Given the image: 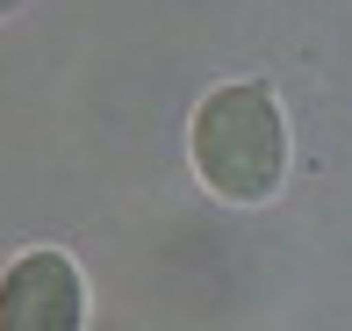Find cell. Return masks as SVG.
<instances>
[{"instance_id":"cell-3","label":"cell","mask_w":352,"mask_h":331,"mask_svg":"<svg viewBox=\"0 0 352 331\" xmlns=\"http://www.w3.org/2000/svg\"><path fill=\"white\" fill-rule=\"evenodd\" d=\"M14 8H22V0H0V22H8V14H14Z\"/></svg>"},{"instance_id":"cell-1","label":"cell","mask_w":352,"mask_h":331,"mask_svg":"<svg viewBox=\"0 0 352 331\" xmlns=\"http://www.w3.org/2000/svg\"><path fill=\"white\" fill-rule=\"evenodd\" d=\"M187 151H195V173L216 202H230V209L274 202L287 180V122H280L274 87L266 80L216 87L187 122Z\"/></svg>"},{"instance_id":"cell-2","label":"cell","mask_w":352,"mask_h":331,"mask_svg":"<svg viewBox=\"0 0 352 331\" xmlns=\"http://www.w3.org/2000/svg\"><path fill=\"white\" fill-rule=\"evenodd\" d=\"M87 281L65 252H22L0 274V331H79Z\"/></svg>"}]
</instances>
